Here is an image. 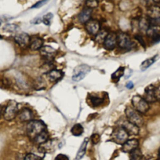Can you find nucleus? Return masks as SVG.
<instances>
[{
	"label": "nucleus",
	"instance_id": "obj_33",
	"mask_svg": "<svg viewBox=\"0 0 160 160\" xmlns=\"http://www.w3.org/2000/svg\"><path fill=\"white\" fill-rule=\"evenodd\" d=\"M100 139H101V137L98 134H93L91 136V141L93 145L98 144L100 141Z\"/></svg>",
	"mask_w": 160,
	"mask_h": 160
},
{
	"label": "nucleus",
	"instance_id": "obj_38",
	"mask_svg": "<svg viewBox=\"0 0 160 160\" xmlns=\"http://www.w3.org/2000/svg\"><path fill=\"white\" fill-rule=\"evenodd\" d=\"M41 22H43V20H41L40 18H37L33 20L31 23H33V24H35V25H38V24H40L41 23Z\"/></svg>",
	"mask_w": 160,
	"mask_h": 160
},
{
	"label": "nucleus",
	"instance_id": "obj_34",
	"mask_svg": "<svg viewBox=\"0 0 160 160\" xmlns=\"http://www.w3.org/2000/svg\"><path fill=\"white\" fill-rule=\"evenodd\" d=\"M151 41L153 43H157L160 41V33L159 31L155 33L151 37Z\"/></svg>",
	"mask_w": 160,
	"mask_h": 160
},
{
	"label": "nucleus",
	"instance_id": "obj_25",
	"mask_svg": "<svg viewBox=\"0 0 160 160\" xmlns=\"http://www.w3.org/2000/svg\"><path fill=\"white\" fill-rule=\"evenodd\" d=\"M156 57H157V55L154 57L146 59V60H145L143 63H142L140 66V68H141V71H145L146 69H148L149 67H150L156 61Z\"/></svg>",
	"mask_w": 160,
	"mask_h": 160
},
{
	"label": "nucleus",
	"instance_id": "obj_27",
	"mask_svg": "<svg viewBox=\"0 0 160 160\" xmlns=\"http://www.w3.org/2000/svg\"><path fill=\"white\" fill-rule=\"evenodd\" d=\"M108 32L104 30H101L96 35V40L98 43H102L104 41V40L106 37H107L108 35Z\"/></svg>",
	"mask_w": 160,
	"mask_h": 160
},
{
	"label": "nucleus",
	"instance_id": "obj_12",
	"mask_svg": "<svg viewBox=\"0 0 160 160\" xmlns=\"http://www.w3.org/2000/svg\"><path fill=\"white\" fill-rule=\"evenodd\" d=\"M15 42L22 47L26 46L30 44V37L29 34L26 33H21L17 34L14 37Z\"/></svg>",
	"mask_w": 160,
	"mask_h": 160
},
{
	"label": "nucleus",
	"instance_id": "obj_20",
	"mask_svg": "<svg viewBox=\"0 0 160 160\" xmlns=\"http://www.w3.org/2000/svg\"><path fill=\"white\" fill-rule=\"evenodd\" d=\"M88 139H89L88 138H86L83 140V143H81V146H80V147L79 148V150L78 151L76 156L75 157V159L76 160H80L84 156V154L86 153V151L87 145H88V141H89Z\"/></svg>",
	"mask_w": 160,
	"mask_h": 160
},
{
	"label": "nucleus",
	"instance_id": "obj_8",
	"mask_svg": "<svg viewBox=\"0 0 160 160\" xmlns=\"http://www.w3.org/2000/svg\"><path fill=\"white\" fill-rule=\"evenodd\" d=\"M116 44L117 35L115 33H108L104 41V47L108 50H111L116 47Z\"/></svg>",
	"mask_w": 160,
	"mask_h": 160
},
{
	"label": "nucleus",
	"instance_id": "obj_21",
	"mask_svg": "<svg viewBox=\"0 0 160 160\" xmlns=\"http://www.w3.org/2000/svg\"><path fill=\"white\" fill-rule=\"evenodd\" d=\"M43 46V40L40 38H36L33 40L29 44V48L32 51L40 50Z\"/></svg>",
	"mask_w": 160,
	"mask_h": 160
},
{
	"label": "nucleus",
	"instance_id": "obj_16",
	"mask_svg": "<svg viewBox=\"0 0 160 160\" xmlns=\"http://www.w3.org/2000/svg\"><path fill=\"white\" fill-rule=\"evenodd\" d=\"M92 12V9L89 8H86L82 10L78 16L79 22L81 24H86L88 21H90Z\"/></svg>",
	"mask_w": 160,
	"mask_h": 160
},
{
	"label": "nucleus",
	"instance_id": "obj_41",
	"mask_svg": "<svg viewBox=\"0 0 160 160\" xmlns=\"http://www.w3.org/2000/svg\"><path fill=\"white\" fill-rule=\"evenodd\" d=\"M153 2L156 3H160V0H153Z\"/></svg>",
	"mask_w": 160,
	"mask_h": 160
},
{
	"label": "nucleus",
	"instance_id": "obj_31",
	"mask_svg": "<svg viewBox=\"0 0 160 160\" xmlns=\"http://www.w3.org/2000/svg\"><path fill=\"white\" fill-rule=\"evenodd\" d=\"M86 6L89 8H95L98 6V2L97 0H87L86 2Z\"/></svg>",
	"mask_w": 160,
	"mask_h": 160
},
{
	"label": "nucleus",
	"instance_id": "obj_23",
	"mask_svg": "<svg viewBox=\"0 0 160 160\" xmlns=\"http://www.w3.org/2000/svg\"><path fill=\"white\" fill-rule=\"evenodd\" d=\"M84 132V128L81 124H76L71 129V133L75 136H81Z\"/></svg>",
	"mask_w": 160,
	"mask_h": 160
},
{
	"label": "nucleus",
	"instance_id": "obj_29",
	"mask_svg": "<svg viewBox=\"0 0 160 160\" xmlns=\"http://www.w3.org/2000/svg\"><path fill=\"white\" fill-rule=\"evenodd\" d=\"M53 18V14L51 13H48L46 14L43 16V23L45 25L49 26V25H50Z\"/></svg>",
	"mask_w": 160,
	"mask_h": 160
},
{
	"label": "nucleus",
	"instance_id": "obj_9",
	"mask_svg": "<svg viewBox=\"0 0 160 160\" xmlns=\"http://www.w3.org/2000/svg\"><path fill=\"white\" fill-rule=\"evenodd\" d=\"M85 28L89 34L96 35L100 31V24L96 20H90L85 24Z\"/></svg>",
	"mask_w": 160,
	"mask_h": 160
},
{
	"label": "nucleus",
	"instance_id": "obj_13",
	"mask_svg": "<svg viewBox=\"0 0 160 160\" xmlns=\"http://www.w3.org/2000/svg\"><path fill=\"white\" fill-rule=\"evenodd\" d=\"M40 53L45 58L50 60L54 57L56 53V49L50 46L46 45L40 49Z\"/></svg>",
	"mask_w": 160,
	"mask_h": 160
},
{
	"label": "nucleus",
	"instance_id": "obj_22",
	"mask_svg": "<svg viewBox=\"0 0 160 160\" xmlns=\"http://www.w3.org/2000/svg\"><path fill=\"white\" fill-rule=\"evenodd\" d=\"M124 68L120 67L115 72H114L111 75V80L117 83L119 81L120 78L124 75Z\"/></svg>",
	"mask_w": 160,
	"mask_h": 160
},
{
	"label": "nucleus",
	"instance_id": "obj_15",
	"mask_svg": "<svg viewBox=\"0 0 160 160\" xmlns=\"http://www.w3.org/2000/svg\"><path fill=\"white\" fill-rule=\"evenodd\" d=\"M18 116L21 122L31 121L33 118V113L30 109L26 108L19 112Z\"/></svg>",
	"mask_w": 160,
	"mask_h": 160
},
{
	"label": "nucleus",
	"instance_id": "obj_28",
	"mask_svg": "<svg viewBox=\"0 0 160 160\" xmlns=\"http://www.w3.org/2000/svg\"><path fill=\"white\" fill-rule=\"evenodd\" d=\"M141 152L138 148L130 153V160H141Z\"/></svg>",
	"mask_w": 160,
	"mask_h": 160
},
{
	"label": "nucleus",
	"instance_id": "obj_36",
	"mask_svg": "<svg viewBox=\"0 0 160 160\" xmlns=\"http://www.w3.org/2000/svg\"><path fill=\"white\" fill-rule=\"evenodd\" d=\"M55 160H69V158L64 154H59L55 158Z\"/></svg>",
	"mask_w": 160,
	"mask_h": 160
},
{
	"label": "nucleus",
	"instance_id": "obj_1",
	"mask_svg": "<svg viewBox=\"0 0 160 160\" xmlns=\"http://www.w3.org/2000/svg\"><path fill=\"white\" fill-rule=\"evenodd\" d=\"M26 134L31 141L42 145L49 141V133L45 123L41 120H31L26 126Z\"/></svg>",
	"mask_w": 160,
	"mask_h": 160
},
{
	"label": "nucleus",
	"instance_id": "obj_6",
	"mask_svg": "<svg viewBox=\"0 0 160 160\" xmlns=\"http://www.w3.org/2000/svg\"><path fill=\"white\" fill-rule=\"evenodd\" d=\"M91 72V67L85 64L77 66L73 70L72 80L75 82H78L83 80L86 76Z\"/></svg>",
	"mask_w": 160,
	"mask_h": 160
},
{
	"label": "nucleus",
	"instance_id": "obj_26",
	"mask_svg": "<svg viewBox=\"0 0 160 160\" xmlns=\"http://www.w3.org/2000/svg\"><path fill=\"white\" fill-rule=\"evenodd\" d=\"M20 28L18 25L13 24V23L6 24L3 28V31H5L6 32H8V33H15V32L18 31L20 30Z\"/></svg>",
	"mask_w": 160,
	"mask_h": 160
},
{
	"label": "nucleus",
	"instance_id": "obj_4",
	"mask_svg": "<svg viewBox=\"0 0 160 160\" xmlns=\"http://www.w3.org/2000/svg\"><path fill=\"white\" fill-rule=\"evenodd\" d=\"M130 135L121 126L115 128L111 134V139L118 145H123L128 140Z\"/></svg>",
	"mask_w": 160,
	"mask_h": 160
},
{
	"label": "nucleus",
	"instance_id": "obj_10",
	"mask_svg": "<svg viewBox=\"0 0 160 160\" xmlns=\"http://www.w3.org/2000/svg\"><path fill=\"white\" fill-rule=\"evenodd\" d=\"M121 126L125 129L130 136H136L139 133V127L128 120L123 121Z\"/></svg>",
	"mask_w": 160,
	"mask_h": 160
},
{
	"label": "nucleus",
	"instance_id": "obj_24",
	"mask_svg": "<svg viewBox=\"0 0 160 160\" xmlns=\"http://www.w3.org/2000/svg\"><path fill=\"white\" fill-rule=\"evenodd\" d=\"M139 28L141 31L146 33L148 28L150 26V20L148 18H142L139 22Z\"/></svg>",
	"mask_w": 160,
	"mask_h": 160
},
{
	"label": "nucleus",
	"instance_id": "obj_19",
	"mask_svg": "<svg viewBox=\"0 0 160 160\" xmlns=\"http://www.w3.org/2000/svg\"><path fill=\"white\" fill-rule=\"evenodd\" d=\"M88 100L90 101V104L93 107H99L100 106L102 105L104 102V99L98 95H91L89 96Z\"/></svg>",
	"mask_w": 160,
	"mask_h": 160
},
{
	"label": "nucleus",
	"instance_id": "obj_11",
	"mask_svg": "<svg viewBox=\"0 0 160 160\" xmlns=\"http://www.w3.org/2000/svg\"><path fill=\"white\" fill-rule=\"evenodd\" d=\"M139 145V141L136 139H132L128 140L124 143L121 147L122 151L124 153H131Z\"/></svg>",
	"mask_w": 160,
	"mask_h": 160
},
{
	"label": "nucleus",
	"instance_id": "obj_30",
	"mask_svg": "<svg viewBox=\"0 0 160 160\" xmlns=\"http://www.w3.org/2000/svg\"><path fill=\"white\" fill-rule=\"evenodd\" d=\"M24 160H43V159L40 156L34 154L33 153H28L25 156Z\"/></svg>",
	"mask_w": 160,
	"mask_h": 160
},
{
	"label": "nucleus",
	"instance_id": "obj_2",
	"mask_svg": "<svg viewBox=\"0 0 160 160\" xmlns=\"http://www.w3.org/2000/svg\"><path fill=\"white\" fill-rule=\"evenodd\" d=\"M1 113L5 120L12 121L18 115V104L16 101L10 100L6 105L2 108Z\"/></svg>",
	"mask_w": 160,
	"mask_h": 160
},
{
	"label": "nucleus",
	"instance_id": "obj_14",
	"mask_svg": "<svg viewBox=\"0 0 160 160\" xmlns=\"http://www.w3.org/2000/svg\"><path fill=\"white\" fill-rule=\"evenodd\" d=\"M144 98L148 103H154L157 101L155 96V87L151 84L146 87L145 92Z\"/></svg>",
	"mask_w": 160,
	"mask_h": 160
},
{
	"label": "nucleus",
	"instance_id": "obj_17",
	"mask_svg": "<svg viewBox=\"0 0 160 160\" xmlns=\"http://www.w3.org/2000/svg\"><path fill=\"white\" fill-rule=\"evenodd\" d=\"M63 73L59 69H52L48 73V78L51 82L55 83L60 81L63 76Z\"/></svg>",
	"mask_w": 160,
	"mask_h": 160
},
{
	"label": "nucleus",
	"instance_id": "obj_18",
	"mask_svg": "<svg viewBox=\"0 0 160 160\" xmlns=\"http://www.w3.org/2000/svg\"><path fill=\"white\" fill-rule=\"evenodd\" d=\"M148 17L150 20H157L160 18V6L153 5L148 10Z\"/></svg>",
	"mask_w": 160,
	"mask_h": 160
},
{
	"label": "nucleus",
	"instance_id": "obj_40",
	"mask_svg": "<svg viewBox=\"0 0 160 160\" xmlns=\"http://www.w3.org/2000/svg\"><path fill=\"white\" fill-rule=\"evenodd\" d=\"M158 158H159V160H160V148L158 151Z\"/></svg>",
	"mask_w": 160,
	"mask_h": 160
},
{
	"label": "nucleus",
	"instance_id": "obj_3",
	"mask_svg": "<svg viewBox=\"0 0 160 160\" xmlns=\"http://www.w3.org/2000/svg\"><path fill=\"white\" fill-rule=\"evenodd\" d=\"M131 103L133 108L141 114H145L150 109L148 102L139 95L134 96L132 98Z\"/></svg>",
	"mask_w": 160,
	"mask_h": 160
},
{
	"label": "nucleus",
	"instance_id": "obj_7",
	"mask_svg": "<svg viewBox=\"0 0 160 160\" xmlns=\"http://www.w3.org/2000/svg\"><path fill=\"white\" fill-rule=\"evenodd\" d=\"M117 44L119 48L124 49H131L135 43L131 41L130 37L124 33H119L117 35Z\"/></svg>",
	"mask_w": 160,
	"mask_h": 160
},
{
	"label": "nucleus",
	"instance_id": "obj_37",
	"mask_svg": "<svg viewBox=\"0 0 160 160\" xmlns=\"http://www.w3.org/2000/svg\"><path fill=\"white\" fill-rule=\"evenodd\" d=\"M155 96L157 101H160V84L157 88H155Z\"/></svg>",
	"mask_w": 160,
	"mask_h": 160
},
{
	"label": "nucleus",
	"instance_id": "obj_32",
	"mask_svg": "<svg viewBox=\"0 0 160 160\" xmlns=\"http://www.w3.org/2000/svg\"><path fill=\"white\" fill-rule=\"evenodd\" d=\"M49 0H40L38 2H37L36 4H34L31 8H40L45 5L48 3Z\"/></svg>",
	"mask_w": 160,
	"mask_h": 160
},
{
	"label": "nucleus",
	"instance_id": "obj_5",
	"mask_svg": "<svg viewBox=\"0 0 160 160\" xmlns=\"http://www.w3.org/2000/svg\"><path fill=\"white\" fill-rule=\"evenodd\" d=\"M125 115L128 121L131 123L135 124L138 127H141L144 123V120L143 117L141 116V113L137 111L134 108H131L128 106L125 110Z\"/></svg>",
	"mask_w": 160,
	"mask_h": 160
},
{
	"label": "nucleus",
	"instance_id": "obj_39",
	"mask_svg": "<svg viewBox=\"0 0 160 160\" xmlns=\"http://www.w3.org/2000/svg\"><path fill=\"white\" fill-rule=\"evenodd\" d=\"M133 86H134V84H133V82H131V81L128 82L127 84V88H128V89H131V88H133Z\"/></svg>",
	"mask_w": 160,
	"mask_h": 160
},
{
	"label": "nucleus",
	"instance_id": "obj_35",
	"mask_svg": "<svg viewBox=\"0 0 160 160\" xmlns=\"http://www.w3.org/2000/svg\"><path fill=\"white\" fill-rule=\"evenodd\" d=\"M135 38L136 40H138L139 41V43L142 46H143L144 48L146 47V44L145 43V41L143 40V37H142L141 35H139V34H136V36H135Z\"/></svg>",
	"mask_w": 160,
	"mask_h": 160
}]
</instances>
